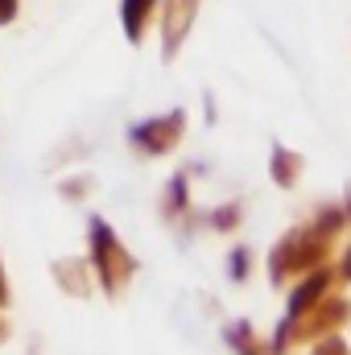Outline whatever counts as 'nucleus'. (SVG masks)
<instances>
[{
  "label": "nucleus",
  "mask_w": 351,
  "mask_h": 355,
  "mask_svg": "<svg viewBox=\"0 0 351 355\" xmlns=\"http://www.w3.org/2000/svg\"><path fill=\"white\" fill-rule=\"evenodd\" d=\"M145 4L149 0H128V29H137V17L145 12Z\"/></svg>",
  "instance_id": "obj_1"
},
{
  "label": "nucleus",
  "mask_w": 351,
  "mask_h": 355,
  "mask_svg": "<svg viewBox=\"0 0 351 355\" xmlns=\"http://www.w3.org/2000/svg\"><path fill=\"white\" fill-rule=\"evenodd\" d=\"M8 12H12V0H0V21H4Z\"/></svg>",
  "instance_id": "obj_2"
}]
</instances>
